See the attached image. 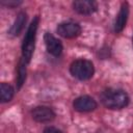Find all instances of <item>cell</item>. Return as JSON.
Segmentation results:
<instances>
[{"instance_id":"10","label":"cell","mask_w":133,"mask_h":133,"mask_svg":"<svg viewBox=\"0 0 133 133\" xmlns=\"http://www.w3.org/2000/svg\"><path fill=\"white\" fill-rule=\"evenodd\" d=\"M27 22V14L25 11H20L14 22V24L11 25L8 34L10 36H18L21 34V32L23 31L25 24Z\"/></svg>"},{"instance_id":"3","label":"cell","mask_w":133,"mask_h":133,"mask_svg":"<svg viewBox=\"0 0 133 133\" xmlns=\"http://www.w3.org/2000/svg\"><path fill=\"white\" fill-rule=\"evenodd\" d=\"M70 73L71 75L81 81L89 80L95 74V66L94 63L84 58L74 60L70 65Z\"/></svg>"},{"instance_id":"12","label":"cell","mask_w":133,"mask_h":133,"mask_svg":"<svg viewBox=\"0 0 133 133\" xmlns=\"http://www.w3.org/2000/svg\"><path fill=\"white\" fill-rule=\"evenodd\" d=\"M26 65H27V62H25L23 59H21L18 64V69H17V87H18V89H20L25 82Z\"/></svg>"},{"instance_id":"6","label":"cell","mask_w":133,"mask_h":133,"mask_svg":"<svg viewBox=\"0 0 133 133\" xmlns=\"http://www.w3.org/2000/svg\"><path fill=\"white\" fill-rule=\"evenodd\" d=\"M73 107L79 112H89L97 108V102L89 96H80L74 100Z\"/></svg>"},{"instance_id":"2","label":"cell","mask_w":133,"mask_h":133,"mask_svg":"<svg viewBox=\"0 0 133 133\" xmlns=\"http://www.w3.org/2000/svg\"><path fill=\"white\" fill-rule=\"evenodd\" d=\"M38 23H39V18L38 16H35L33 20L31 21L30 25L28 26V29L25 33V36L23 38L22 43V59L29 63L34 51L35 47V39H36V32L38 28Z\"/></svg>"},{"instance_id":"1","label":"cell","mask_w":133,"mask_h":133,"mask_svg":"<svg viewBox=\"0 0 133 133\" xmlns=\"http://www.w3.org/2000/svg\"><path fill=\"white\" fill-rule=\"evenodd\" d=\"M101 103L108 109H123L129 104V96L123 89L107 88L100 95Z\"/></svg>"},{"instance_id":"11","label":"cell","mask_w":133,"mask_h":133,"mask_svg":"<svg viewBox=\"0 0 133 133\" xmlns=\"http://www.w3.org/2000/svg\"><path fill=\"white\" fill-rule=\"evenodd\" d=\"M0 94H1V102L6 103L12 99L14 94H15V89L10 84L2 82L1 86H0Z\"/></svg>"},{"instance_id":"8","label":"cell","mask_w":133,"mask_h":133,"mask_svg":"<svg viewBox=\"0 0 133 133\" xmlns=\"http://www.w3.org/2000/svg\"><path fill=\"white\" fill-rule=\"evenodd\" d=\"M73 8L80 15H91L98 9V4L92 0H76L73 2Z\"/></svg>"},{"instance_id":"7","label":"cell","mask_w":133,"mask_h":133,"mask_svg":"<svg viewBox=\"0 0 133 133\" xmlns=\"http://www.w3.org/2000/svg\"><path fill=\"white\" fill-rule=\"evenodd\" d=\"M44 42H45L46 49H47L48 53H50L51 55H53L55 57H58V56L61 55L62 50H63L62 44L53 34L49 33V32H46L45 35H44Z\"/></svg>"},{"instance_id":"9","label":"cell","mask_w":133,"mask_h":133,"mask_svg":"<svg viewBox=\"0 0 133 133\" xmlns=\"http://www.w3.org/2000/svg\"><path fill=\"white\" fill-rule=\"evenodd\" d=\"M128 17H129V4H128V2H123L122 6L119 8V11L115 18L114 24H113L114 32L118 33V32L123 31V29L125 28V26L127 24Z\"/></svg>"},{"instance_id":"14","label":"cell","mask_w":133,"mask_h":133,"mask_svg":"<svg viewBox=\"0 0 133 133\" xmlns=\"http://www.w3.org/2000/svg\"><path fill=\"white\" fill-rule=\"evenodd\" d=\"M22 2L21 1H2L1 4L3 5H6L8 7H12V6H18L19 4H21Z\"/></svg>"},{"instance_id":"5","label":"cell","mask_w":133,"mask_h":133,"mask_svg":"<svg viewBox=\"0 0 133 133\" xmlns=\"http://www.w3.org/2000/svg\"><path fill=\"white\" fill-rule=\"evenodd\" d=\"M32 118L37 123H50L52 122L56 114L52 108L48 106H36L31 110Z\"/></svg>"},{"instance_id":"13","label":"cell","mask_w":133,"mask_h":133,"mask_svg":"<svg viewBox=\"0 0 133 133\" xmlns=\"http://www.w3.org/2000/svg\"><path fill=\"white\" fill-rule=\"evenodd\" d=\"M43 133H62V131H61V130H59V129H58V128H56V127L49 126V127H47V128H45V129H44Z\"/></svg>"},{"instance_id":"4","label":"cell","mask_w":133,"mask_h":133,"mask_svg":"<svg viewBox=\"0 0 133 133\" xmlns=\"http://www.w3.org/2000/svg\"><path fill=\"white\" fill-rule=\"evenodd\" d=\"M57 33L64 37V38H74L80 35L81 33V27L78 23L68 21V22H61L57 25L56 28Z\"/></svg>"},{"instance_id":"15","label":"cell","mask_w":133,"mask_h":133,"mask_svg":"<svg viewBox=\"0 0 133 133\" xmlns=\"http://www.w3.org/2000/svg\"><path fill=\"white\" fill-rule=\"evenodd\" d=\"M132 42H133V38H132Z\"/></svg>"}]
</instances>
